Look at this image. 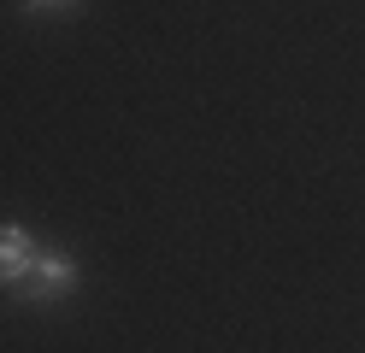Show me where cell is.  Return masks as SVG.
<instances>
[{"label":"cell","mask_w":365,"mask_h":353,"mask_svg":"<svg viewBox=\"0 0 365 353\" xmlns=\"http://www.w3.org/2000/svg\"><path fill=\"white\" fill-rule=\"evenodd\" d=\"M18 6H24L30 18H59V12H77L83 0H18Z\"/></svg>","instance_id":"cell-3"},{"label":"cell","mask_w":365,"mask_h":353,"mask_svg":"<svg viewBox=\"0 0 365 353\" xmlns=\"http://www.w3.org/2000/svg\"><path fill=\"white\" fill-rule=\"evenodd\" d=\"M36 247H41V242H36L24 224H12V218L0 224V289H6V295L18 289V282H24V271H30Z\"/></svg>","instance_id":"cell-2"},{"label":"cell","mask_w":365,"mask_h":353,"mask_svg":"<svg viewBox=\"0 0 365 353\" xmlns=\"http://www.w3.org/2000/svg\"><path fill=\"white\" fill-rule=\"evenodd\" d=\"M83 289V265L65 247H36V259H30V271H24V282H18V300L24 306H59V300H71Z\"/></svg>","instance_id":"cell-1"}]
</instances>
